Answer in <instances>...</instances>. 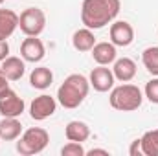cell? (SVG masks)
I'll return each instance as SVG.
<instances>
[{"label":"cell","instance_id":"277c9868","mask_svg":"<svg viewBox=\"0 0 158 156\" xmlns=\"http://www.w3.org/2000/svg\"><path fill=\"white\" fill-rule=\"evenodd\" d=\"M50 143V134L46 129L42 127H31L28 130H24L19 136L17 142V153L22 156H33L40 154Z\"/></svg>","mask_w":158,"mask_h":156},{"label":"cell","instance_id":"7402d4cb","mask_svg":"<svg viewBox=\"0 0 158 156\" xmlns=\"http://www.w3.org/2000/svg\"><path fill=\"white\" fill-rule=\"evenodd\" d=\"M143 94H145V97H147L151 103L158 105V77L151 79V81L145 84V88H143Z\"/></svg>","mask_w":158,"mask_h":156},{"label":"cell","instance_id":"2e32d148","mask_svg":"<svg viewBox=\"0 0 158 156\" xmlns=\"http://www.w3.org/2000/svg\"><path fill=\"white\" fill-rule=\"evenodd\" d=\"M22 134V123L19 117H4L0 121V140L4 142H15Z\"/></svg>","mask_w":158,"mask_h":156},{"label":"cell","instance_id":"9a60e30c","mask_svg":"<svg viewBox=\"0 0 158 156\" xmlns=\"http://www.w3.org/2000/svg\"><path fill=\"white\" fill-rule=\"evenodd\" d=\"M64 136L68 142H77V143H83L90 138V127L85 123V121H79V119H74L66 125L64 129Z\"/></svg>","mask_w":158,"mask_h":156},{"label":"cell","instance_id":"ba28073f","mask_svg":"<svg viewBox=\"0 0 158 156\" xmlns=\"http://www.w3.org/2000/svg\"><path fill=\"white\" fill-rule=\"evenodd\" d=\"M88 81H90V86H92L96 92H109V90L114 88L116 77H114V74H112L110 68L98 64V68H94V70L90 72Z\"/></svg>","mask_w":158,"mask_h":156},{"label":"cell","instance_id":"5bb4252c","mask_svg":"<svg viewBox=\"0 0 158 156\" xmlns=\"http://www.w3.org/2000/svg\"><path fill=\"white\" fill-rule=\"evenodd\" d=\"M19 28V15L13 9H0V40L9 39Z\"/></svg>","mask_w":158,"mask_h":156},{"label":"cell","instance_id":"9c48e42d","mask_svg":"<svg viewBox=\"0 0 158 156\" xmlns=\"http://www.w3.org/2000/svg\"><path fill=\"white\" fill-rule=\"evenodd\" d=\"M46 55V48L39 37H26L20 44V57L26 63H40Z\"/></svg>","mask_w":158,"mask_h":156},{"label":"cell","instance_id":"d6986e66","mask_svg":"<svg viewBox=\"0 0 158 156\" xmlns=\"http://www.w3.org/2000/svg\"><path fill=\"white\" fill-rule=\"evenodd\" d=\"M142 153L143 156H158V129L156 130H147L142 138Z\"/></svg>","mask_w":158,"mask_h":156},{"label":"cell","instance_id":"ac0fdd59","mask_svg":"<svg viewBox=\"0 0 158 156\" xmlns=\"http://www.w3.org/2000/svg\"><path fill=\"white\" fill-rule=\"evenodd\" d=\"M72 44L77 51H90L96 44V37H94V31L90 28H81L74 33L72 37Z\"/></svg>","mask_w":158,"mask_h":156},{"label":"cell","instance_id":"8992f818","mask_svg":"<svg viewBox=\"0 0 158 156\" xmlns=\"http://www.w3.org/2000/svg\"><path fill=\"white\" fill-rule=\"evenodd\" d=\"M24 99L11 88L0 94V114L4 117H20L24 112Z\"/></svg>","mask_w":158,"mask_h":156},{"label":"cell","instance_id":"cb8c5ba5","mask_svg":"<svg viewBox=\"0 0 158 156\" xmlns=\"http://www.w3.org/2000/svg\"><path fill=\"white\" fill-rule=\"evenodd\" d=\"M9 55V44L7 40H0V63Z\"/></svg>","mask_w":158,"mask_h":156},{"label":"cell","instance_id":"e0dca14e","mask_svg":"<svg viewBox=\"0 0 158 156\" xmlns=\"http://www.w3.org/2000/svg\"><path fill=\"white\" fill-rule=\"evenodd\" d=\"M53 83V74L48 66H37L33 68V72L30 74V84L37 90H46L50 88Z\"/></svg>","mask_w":158,"mask_h":156},{"label":"cell","instance_id":"603a6c76","mask_svg":"<svg viewBox=\"0 0 158 156\" xmlns=\"http://www.w3.org/2000/svg\"><path fill=\"white\" fill-rule=\"evenodd\" d=\"M129 154H131V156H143V153H142V143H140V138H138V140H134V142L131 143V147H129Z\"/></svg>","mask_w":158,"mask_h":156},{"label":"cell","instance_id":"44dd1931","mask_svg":"<svg viewBox=\"0 0 158 156\" xmlns=\"http://www.w3.org/2000/svg\"><path fill=\"white\" fill-rule=\"evenodd\" d=\"M61 154L63 156H85L86 151L83 149V143L77 142H68L63 149H61Z\"/></svg>","mask_w":158,"mask_h":156},{"label":"cell","instance_id":"d4e9b609","mask_svg":"<svg viewBox=\"0 0 158 156\" xmlns=\"http://www.w3.org/2000/svg\"><path fill=\"white\" fill-rule=\"evenodd\" d=\"M9 88V79L6 77V74L2 72V68H0V94L2 92H6Z\"/></svg>","mask_w":158,"mask_h":156},{"label":"cell","instance_id":"4316f807","mask_svg":"<svg viewBox=\"0 0 158 156\" xmlns=\"http://www.w3.org/2000/svg\"><path fill=\"white\" fill-rule=\"evenodd\" d=\"M4 2H6V0H0V4H4Z\"/></svg>","mask_w":158,"mask_h":156},{"label":"cell","instance_id":"6da1fadb","mask_svg":"<svg viewBox=\"0 0 158 156\" xmlns=\"http://www.w3.org/2000/svg\"><path fill=\"white\" fill-rule=\"evenodd\" d=\"M119 7H121L119 0H83L81 22L85 24V28L101 30L116 20Z\"/></svg>","mask_w":158,"mask_h":156},{"label":"cell","instance_id":"5b68a950","mask_svg":"<svg viewBox=\"0 0 158 156\" xmlns=\"http://www.w3.org/2000/svg\"><path fill=\"white\" fill-rule=\"evenodd\" d=\"M19 28L26 37H39L46 28V15L39 7H28L19 15Z\"/></svg>","mask_w":158,"mask_h":156},{"label":"cell","instance_id":"484cf974","mask_svg":"<svg viewBox=\"0 0 158 156\" xmlns=\"http://www.w3.org/2000/svg\"><path fill=\"white\" fill-rule=\"evenodd\" d=\"M88 156H94V154H103V156H109V151H105V149H90L88 153H86Z\"/></svg>","mask_w":158,"mask_h":156},{"label":"cell","instance_id":"4fadbf2b","mask_svg":"<svg viewBox=\"0 0 158 156\" xmlns=\"http://www.w3.org/2000/svg\"><path fill=\"white\" fill-rule=\"evenodd\" d=\"M112 74L114 77L121 81V83H129L136 77V63L129 57H121L114 61V66H112Z\"/></svg>","mask_w":158,"mask_h":156},{"label":"cell","instance_id":"7c38bea8","mask_svg":"<svg viewBox=\"0 0 158 156\" xmlns=\"http://www.w3.org/2000/svg\"><path fill=\"white\" fill-rule=\"evenodd\" d=\"M0 68L9 81H20L22 76L26 74V61L20 59V57H15V55H7L2 61Z\"/></svg>","mask_w":158,"mask_h":156},{"label":"cell","instance_id":"ffe728a7","mask_svg":"<svg viewBox=\"0 0 158 156\" xmlns=\"http://www.w3.org/2000/svg\"><path fill=\"white\" fill-rule=\"evenodd\" d=\"M142 63H143L145 70H147L151 76L158 77V46H149V48L143 50V53H142Z\"/></svg>","mask_w":158,"mask_h":156},{"label":"cell","instance_id":"8fae6325","mask_svg":"<svg viewBox=\"0 0 158 156\" xmlns=\"http://www.w3.org/2000/svg\"><path fill=\"white\" fill-rule=\"evenodd\" d=\"M92 51V57L98 64L101 66H109L116 61L118 57V51H116V46L112 42H96L94 48L90 50Z\"/></svg>","mask_w":158,"mask_h":156},{"label":"cell","instance_id":"7a4b0ae2","mask_svg":"<svg viewBox=\"0 0 158 156\" xmlns=\"http://www.w3.org/2000/svg\"><path fill=\"white\" fill-rule=\"evenodd\" d=\"M90 90V81L81 74H70L57 88V101L61 107L72 110L85 101Z\"/></svg>","mask_w":158,"mask_h":156},{"label":"cell","instance_id":"30bf717a","mask_svg":"<svg viewBox=\"0 0 158 156\" xmlns=\"http://www.w3.org/2000/svg\"><path fill=\"white\" fill-rule=\"evenodd\" d=\"M134 40V28L127 20H116L110 24V42L114 46L125 48Z\"/></svg>","mask_w":158,"mask_h":156},{"label":"cell","instance_id":"52a82bcc","mask_svg":"<svg viewBox=\"0 0 158 156\" xmlns=\"http://www.w3.org/2000/svg\"><path fill=\"white\" fill-rule=\"evenodd\" d=\"M57 110V99L48 96V94H40L39 97H35L30 105V116L35 121H44L50 116H53Z\"/></svg>","mask_w":158,"mask_h":156},{"label":"cell","instance_id":"3957f363","mask_svg":"<svg viewBox=\"0 0 158 156\" xmlns=\"http://www.w3.org/2000/svg\"><path fill=\"white\" fill-rule=\"evenodd\" d=\"M142 101H143V94L142 90L136 86V84H119L116 88L110 90V96H109V103L112 109L121 110V112H132V110H138L142 107Z\"/></svg>","mask_w":158,"mask_h":156}]
</instances>
